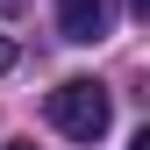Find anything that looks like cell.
Masks as SVG:
<instances>
[{
    "label": "cell",
    "mask_w": 150,
    "mask_h": 150,
    "mask_svg": "<svg viewBox=\"0 0 150 150\" xmlns=\"http://www.w3.org/2000/svg\"><path fill=\"white\" fill-rule=\"evenodd\" d=\"M43 107H50V129H64L71 143H100L107 122H115V100H107L100 79H64Z\"/></svg>",
    "instance_id": "1"
},
{
    "label": "cell",
    "mask_w": 150,
    "mask_h": 150,
    "mask_svg": "<svg viewBox=\"0 0 150 150\" xmlns=\"http://www.w3.org/2000/svg\"><path fill=\"white\" fill-rule=\"evenodd\" d=\"M22 64V50H14V36H0V71H14Z\"/></svg>",
    "instance_id": "3"
},
{
    "label": "cell",
    "mask_w": 150,
    "mask_h": 150,
    "mask_svg": "<svg viewBox=\"0 0 150 150\" xmlns=\"http://www.w3.org/2000/svg\"><path fill=\"white\" fill-rule=\"evenodd\" d=\"M129 150H150V129H143V136H136V143H129Z\"/></svg>",
    "instance_id": "5"
},
{
    "label": "cell",
    "mask_w": 150,
    "mask_h": 150,
    "mask_svg": "<svg viewBox=\"0 0 150 150\" xmlns=\"http://www.w3.org/2000/svg\"><path fill=\"white\" fill-rule=\"evenodd\" d=\"M129 14H150V0H129Z\"/></svg>",
    "instance_id": "4"
},
{
    "label": "cell",
    "mask_w": 150,
    "mask_h": 150,
    "mask_svg": "<svg viewBox=\"0 0 150 150\" xmlns=\"http://www.w3.org/2000/svg\"><path fill=\"white\" fill-rule=\"evenodd\" d=\"M57 29H64V43H107L115 0H57Z\"/></svg>",
    "instance_id": "2"
},
{
    "label": "cell",
    "mask_w": 150,
    "mask_h": 150,
    "mask_svg": "<svg viewBox=\"0 0 150 150\" xmlns=\"http://www.w3.org/2000/svg\"><path fill=\"white\" fill-rule=\"evenodd\" d=\"M7 150H36V143H7Z\"/></svg>",
    "instance_id": "6"
}]
</instances>
